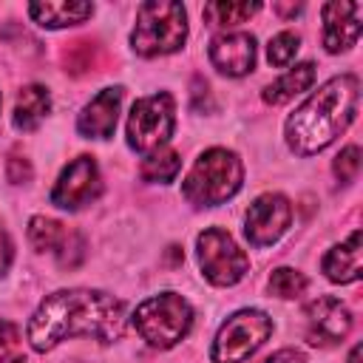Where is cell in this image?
Wrapping results in <instances>:
<instances>
[{"instance_id":"6da1fadb","label":"cell","mask_w":363,"mask_h":363,"mask_svg":"<svg viewBox=\"0 0 363 363\" xmlns=\"http://www.w3.org/2000/svg\"><path fill=\"white\" fill-rule=\"evenodd\" d=\"M128 329V312L119 298L102 289H57L34 309L26 337L34 352H51L65 337H94L116 343Z\"/></svg>"},{"instance_id":"7a4b0ae2","label":"cell","mask_w":363,"mask_h":363,"mask_svg":"<svg viewBox=\"0 0 363 363\" xmlns=\"http://www.w3.org/2000/svg\"><path fill=\"white\" fill-rule=\"evenodd\" d=\"M360 108V79L354 74H340L312 91L284 125L286 145L298 156H312L329 147L357 116Z\"/></svg>"},{"instance_id":"3957f363","label":"cell","mask_w":363,"mask_h":363,"mask_svg":"<svg viewBox=\"0 0 363 363\" xmlns=\"http://www.w3.org/2000/svg\"><path fill=\"white\" fill-rule=\"evenodd\" d=\"M241 182H244L241 159L227 147H210L187 170L182 182V196L193 207H216L233 199L241 190Z\"/></svg>"},{"instance_id":"277c9868","label":"cell","mask_w":363,"mask_h":363,"mask_svg":"<svg viewBox=\"0 0 363 363\" xmlns=\"http://www.w3.org/2000/svg\"><path fill=\"white\" fill-rule=\"evenodd\" d=\"M187 40V11L173 0H147L136 9L130 45L139 57L173 54Z\"/></svg>"},{"instance_id":"5b68a950","label":"cell","mask_w":363,"mask_h":363,"mask_svg":"<svg viewBox=\"0 0 363 363\" xmlns=\"http://www.w3.org/2000/svg\"><path fill=\"white\" fill-rule=\"evenodd\" d=\"M130 323L142 335V340H147L150 346L170 349L179 340H184V335L190 332L193 306L179 292H159L136 306V312L130 315Z\"/></svg>"},{"instance_id":"8992f818","label":"cell","mask_w":363,"mask_h":363,"mask_svg":"<svg viewBox=\"0 0 363 363\" xmlns=\"http://www.w3.org/2000/svg\"><path fill=\"white\" fill-rule=\"evenodd\" d=\"M272 335V318L261 309H238L230 315L210 346L213 363H244L252 352L264 346V340Z\"/></svg>"},{"instance_id":"52a82bcc","label":"cell","mask_w":363,"mask_h":363,"mask_svg":"<svg viewBox=\"0 0 363 363\" xmlns=\"http://www.w3.org/2000/svg\"><path fill=\"white\" fill-rule=\"evenodd\" d=\"M173 125L176 111L173 96L167 91L142 96L128 113V145L139 153H153L167 145V139L173 136Z\"/></svg>"},{"instance_id":"ba28073f","label":"cell","mask_w":363,"mask_h":363,"mask_svg":"<svg viewBox=\"0 0 363 363\" xmlns=\"http://www.w3.org/2000/svg\"><path fill=\"white\" fill-rule=\"evenodd\" d=\"M196 255H199V267L201 275L216 284V286H233L238 284L247 269H250V258L247 252L235 244V238L221 230V227H207L199 238H196Z\"/></svg>"},{"instance_id":"9c48e42d","label":"cell","mask_w":363,"mask_h":363,"mask_svg":"<svg viewBox=\"0 0 363 363\" xmlns=\"http://www.w3.org/2000/svg\"><path fill=\"white\" fill-rule=\"evenodd\" d=\"M292 221V204L281 193H261L244 216V235L252 247L275 244Z\"/></svg>"},{"instance_id":"30bf717a","label":"cell","mask_w":363,"mask_h":363,"mask_svg":"<svg viewBox=\"0 0 363 363\" xmlns=\"http://www.w3.org/2000/svg\"><path fill=\"white\" fill-rule=\"evenodd\" d=\"M102 193V179L94 156H77L68 162L51 190V204L60 210H79Z\"/></svg>"},{"instance_id":"8fae6325","label":"cell","mask_w":363,"mask_h":363,"mask_svg":"<svg viewBox=\"0 0 363 363\" xmlns=\"http://www.w3.org/2000/svg\"><path fill=\"white\" fill-rule=\"evenodd\" d=\"M303 315H306V326H309V343H315V346L318 343L320 346L337 343L352 329L349 306L340 303V298H332V295H320V298L309 301Z\"/></svg>"},{"instance_id":"7c38bea8","label":"cell","mask_w":363,"mask_h":363,"mask_svg":"<svg viewBox=\"0 0 363 363\" xmlns=\"http://www.w3.org/2000/svg\"><path fill=\"white\" fill-rule=\"evenodd\" d=\"M323 17V45L329 54L352 48L363 31V6L349 0H332L320 9Z\"/></svg>"},{"instance_id":"4fadbf2b","label":"cell","mask_w":363,"mask_h":363,"mask_svg":"<svg viewBox=\"0 0 363 363\" xmlns=\"http://www.w3.org/2000/svg\"><path fill=\"white\" fill-rule=\"evenodd\" d=\"M210 62L224 77H244L255 68V37L247 31H227L213 37Z\"/></svg>"},{"instance_id":"5bb4252c","label":"cell","mask_w":363,"mask_h":363,"mask_svg":"<svg viewBox=\"0 0 363 363\" xmlns=\"http://www.w3.org/2000/svg\"><path fill=\"white\" fill-rule=\"evenodd\" d=\"M122 88H102L82 111L77 119V130L85 139H108L116 130V119H119V108H122Z\"/></svg>"},{"instance_id":"9a60e30c","label":"cell","mask_w":363,"mask_h":363,"mask_svg":"<svg viewBox=\"0 0 363 363\" xmlns=\"http://www.w3.org/2000/svg\"><path fill=\"white\" fill-rule=\"evenodd\" d=\"M28 241L40 252H57L62 267L68 261V252L82 258V238L77 233H68L65 224H60L57 218H48V216H34L28 221Z\"/></svg>"},{"instance_id":"2e32d148","label":"cell","mask_w":363,"mask_h":363,"mask_svg":"<svg viewBox=\"0 0 363 363\" xmlns=\"http://www.w3.org/2000/svg\"><path fill=\"white\" fill-rule=\"evenodd\" d=\"M320 269L332 284H354L363 275V267H360V230H354L343 244H335L323 255Z\"/></svg>"},{"instance_id":"e0dca14e","label":"cell","mask_w":363,"mask_h":363,"mask_svg":"<svg viewBox=\"0 0 363 363\" xmlns=\"http://www.w3.org/2000/svg\"><path fill=\"white\" fill-rule=\"evenodd\" d=\"M28 14L43 28H65L85 23L94 14V6L79 0H45V3H28Z\"/></svg>"},{"instance_id":"ac0fdd59","label":"cell","mask_w":363,"mask_h":363,"mask_svg":"<svg viewBox=\"0 0 363 363\" xmlns=\"http://www.w3.org/2000/svg\"><path fill=\"white\" fill-rule=\"evenodd\" d=\"M48 111H51V94L43 85H26L17 94L11 122L17 130H34L48 116Z\"/></svg>"},{"instance_id":"d6986e66","label":"cell","mask_w":363,"mask_h":363,"mask_svg":"<svg viewBox=\"0 0 363 363\" xmlns=\"http://www.w3.org/2000/svg\"><path fill=\"white\" fill-rule=\"evenodd\" d=\"M312 82H315V65L312 62H298L295 68H289L286 74H281L275 82H269L261 96H264L267 105H284L292 96L303 94Z\"/></svg>"},{"instance_id":"ffe728a7","label":"cell","mask_w":363,"mask_h":363,"mask_svg":"<svg viewBox=\"0 0 363 363\" xmlns=\"http://www.w3.org/2000/svg\"><path fill=\"white\" fill-rule=\"evenodd\" d=\"M179 170H182V159L170 147H159V150L147 153L142 159V164H139V176L145 182H159V184L173 182L179 176Z\"/></svg>"},{"instance_id":"44dd1931","label":"cell","mask_w":363,"mask_h":363,"mask_svg":"<svg viewBox=\"0 0 363 363\" xmlns=\"http://www.w3.org/2000/svg\"><path fill=\"white\" fill-rule=\"evenodd\" d=\"M261 9V3H233V0H216L204 6V20L210 26H235L252 17Z\"/></svg>"},{"instance_id":"7402d4cb","label":"cell","mask_w":363,"mask_h":363,"mask_svg":"<svg viewBox=\"0 0 363 363\" xmlns=\"http://www.w3.org/2000/svg\"><path fill=\"white\" fill-rule=\"evenodd\" d=\"M306 289V278L303 272L292 269V267H278L269 275V292L278 298H298Z\"/></svg>"},{"instance_id":"603a6c76","label":"cell","mask_w":363,"mask_h":363,"mask_svg":"<svg viewBox=\"0 0 363 363\" xmlns=\"http://www.w3.org/2000/svg\"><path fill=\"white\" fill-rule=\"evenodd\" d=\"M298 48H301L298 34H292V31H281V34H275V37L269 40V45H267V60H269V65L284 68V65H289V62L295 60Z\"/></svg>"},{"instance_id":"cb8c5ba5","label":"cell","mask_w":363,"mask_h":363,"mask_svg":"<svg viewBox=\"0 0 363 363\" xmlns=\"http://www.w3.org/2000/svg\"><path fill=\"white\" fill-rule=\"evenodd\" d=\"M332 170H335V176H337L343 184L354 182V179H357V173H360V147H357V145L343 147V150L335 156Z\"/></svg>"},{"instance_id":"d4e9b609","label":"cell","mask_w":363,"mask_h":363,"mask_svg":"<svg viewBox=\"0 0 363 363\" xmlns=\"http://www.w3.org/2000/svg\"><path fill=\"white\" fill-rule=\"evenodd\" d=\"M0 352L9 354L11 363H23V357H20V329L6 318H0Z\"/></svg>"},{"instance_id":"484cf974","label":"cell","mask_w":363,"mask_h":363,"mask_svg":"<svg viewBox=\"0 0 363 363\" xmlns=\"http://www.w3.org/2000/svg\"><path fill=\"white\" fill-rule=\"evenodd\" d=\"M6 176H9L11 184H23V182H28V179H31V162H28L26 156L11 153L9 162H6Z\"/></svg>"},{"instance_id":"4316f807","label":"cell","mask_w":363,"mask_h":363,"mask_svg":"<svg viewBox=\"0 0 363 363\" xmlns=\"http://www.w3.org/2000/svg\"><path fill=\"white\" fill-rule=\"evenodd\" d=\"M261 363H306V357H303V352H298V349H281V352L269 354V357L261 360Z\"/></svg>"},{"instance_id":"83f0119b","label":"cell","mask_w":363,"mask_h":363,"mask_svg":"<svg viewBox=\"0 0 363 363\" xmlns=\"http://www.w3.org/2000/svg\"><path fill=\"white\" fill-rule=\"evenodd\" d=\"M11 241H9V235H6V230L0 227V278L9 272V264H11Z\"/></svg>"},{"instance_id":"f1b7e54d","label":"cell","mask_w":363,"mask_h":363,"mask_svg":"<svg viewBox=\"0 0 363 363\" xmlns=\"http://www.w3.org/2000/svg\"><path fill=\"white\" fill-rule=\"evenodd\" d=\"M275 11H281V14H298L301 6H275Z\"/></svg>"},{"instance_id":"f546056e","label":"cell","mask_w":363,"mask_h":363,"mask_svg":"<svg viewBox=\"0 0 363 363\" xmlns=\"http://www.w3.org/2000/svg\"><path fill=\"white\" fill-rule=\"evenodd\" d=\"M349 363H360V343L352 346V352H349Z\"/></svg>"}]
</instances>
